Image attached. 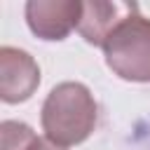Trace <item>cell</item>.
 I'll return each mask as SVG.
<instances>
[{
	"label": "cell",
	"instance_id": "cell-1",
	"mask_svg": "<svg viewBox=\"0 0 150 150\" xmlns=\"http://www.w3.org/2000/svg\"><path fill=\"white\" fill-rule=\"evenodd\" d=\"M96 120H98V105L82 82L56 84L47 94L40 115L45 138L59 148L87 141L96 127Z\"/></svg>",
	"mask_w": 150,
	"mask_h": 150
},
{
	"label": "cell",
	"instance_id": "cell-6",
	"mask_svg": "<svg viewBox=\"0 0 150 150\" xmlns=\"http://www.w3.org/2000/svg\"><path fill=\"white\" fill-rule=\"evenodd\" d=\"M0 136H2V150H28V145L38 138L28 124L14 120H5L0 124Z\"/></svg>",
	"mask_w": 150,
	"mask_h": 150
},
{
	"label": "cell",
	"instance_id": "cell-5",
	"mask_svg": "<svg viewBox=\"0 0 150 150\" xmlns=\"http://www.w3.org/2000/svg\"><path fill=\"white\" fill-rule=\"evenodd\" d=\"M138 14L136 2H82V16L77 23V33L96 47H103L112 30L127 21L129 16Z\"/></svg>",
	"mask_w": 150,
	"mask_h": 150
},
{
	"label": "cell",
	"instance_id": "cell-4",
	"mask_svg": "<svg viewBox=\"0 0 150 150\" xmlns=\"http://www.w3.org/2000/svg\"><path fill=\"white\" fill-rule=\"evenodd\" d=\"M40 84V68L35 59L16 47L0 49V98L5 103H21L33 96Z\"/></svg>",
	"mask_w": 150,
	"mask_h": 150
},
{
	"label": "cell",
	"instance_id": "cell-7",
	"mask_svg": "<svg viewBox=\"0 0 150 150\" xmlns=\"http://www.w3.org/2000/svg\"><path fill=\"white\" fill-rule=\"evenodd\" d=\"M28 150H66V148H59V145H54L52 141H47V138H35L30 145H28Z\"/></svg>",
	"mask_w": 150,
	"mask_h": 150
},
{
	"label": "cell",
	"instance_id": "cell-2",
	"mask_svg": "<svg viewBox=\"0 0 150 150\" xmlns=\"http://www.w3.org/2000/svg\"><path fill=\"white\" fill-rule=\"evenodd\" d=\"M108 68L129 82H150V19L134 14L103 45Z\"/></svg>",
	"mask_w": 150,
	"mask_h": 150
},
{
	"label": "cell",
	"instance_id": "cell-3",
	"mask_svg": "<svg viewBox=\"0 0 150 150\" xmlns=\"http://www.w3.org/2000/svg\"><path fill=\"white\" fill-rule=\"evenodd\" d=\"M82 2L77 0H30L26 5L28 28L42 40H63L77 28Z\"/></svg>",
	"mask_w": 150,
	"mask_h": 150
}]
</instances>
